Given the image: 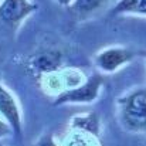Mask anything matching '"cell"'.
I'll return each instance as SVG.
<instances>
[{
    "label": "cell",
    "mask_w": 146,
    "mask_h": 146,
    "mask_svg": "<svg viewBox=\"0 0 146 146\" xmlns=\"http://www.w3.org/2000/svg\"><path fill=\"white\" fill-rule=\"evenodd\" d=\"M118 105L121 122L128 131L146 132V90H138L121 98Z\"/></svg>",
    "instance_id": "1"
},
{
    "label": "cell",
    "mask_w": 146,
    "mask_h": 146,
    "mask_svg": "<svg viewBox=\"0 0 146 146\" xmlns=\"http://www.w3.org/2000/svg\"><path fill=\"white\" fill-rule=\"evenodd\" d=\"M104 84V78L101 75H92L87 82H84L80 87L67 90L64 92H61L54 105H64V104H88L92 102L98 98L99 90Z\"/></svg>",
    "instance_id": "2"
},
{
    "label": "cell",
    "mask_w": 146,
    "mask_h": 146,
    "mask_svg": "<svg viewBox=\"0 0 146 146\" xmlns=\"http://www.w3.org/2000/svg\"><path fill=\"white\" fill-rule=\"evenodd\" d=\"M37 9L38 6L30 0H3L0 3V21L11 29H17Z\"/></svg>",
    "instance_id": "3"
},
{
    "label": "cell",
    "mask_w": 146,
    "mask_h": 146,
    "mask_svg": "<svg viewBox=\"0 0 146 146\" xmlns=\"http://www.w3.org/2000/svg\"><path fill=\"white\" fill-rule=\"evenodd\" d=\"M133 58V52L123 47H109L97 55V65L104 72H113Z\"/></svg>",
    "instance_id": "4"
},
{
    "label": "cell",
    "mask_w": 146,
    "mask_h": 146,
    "mask_svg": "<svg viewBox=\"0 0 146 146\" xmlns=\"http://www.w3.org/2000/svg\"><path fill=\"white\" fill-rule=\"evenodd\" d=\"M0 113L9 122L11 131L17 135L21 133V118L20 111L16 104L14 97L0 84Z\"/></svg>",
    "instance_id": "5"
},
{
    "label": "cell",
    "mask_w": 146,
    "mask_h": 146,
    "mask_svg": "<svg viewBox=\"0 0 146 146\" xmlns=\"http://www.w3.org/2000/svg\"><path fill=\"white\" fill-rule=\"evenodd\" d=\"M31 67L38 71V72H51L55 71L60 64H61V52L60 51H44V52H38L36 54L31 61H30Z\"/></svg>",
    "instance_id": "6"
},
{
    "label": "cell",
    "mask_w": 146,
    "mask_h": 146,
    "mask_svg": "<svg viewBox=\"0 0 146 146\" xmlns=\"http://www.w3.org/2000/svg\"><path fill=\"white\" fill-rule=\"evenodd\" d=\"M72 128L87 132L90 135L98 136L99 133V118L95 112L88 113V115H81V116H74L72 118Z\"/></svg>",
    "instance_id": "7"
},
{
    "label": "cell",
    "mask_w": 146,
    "mask_h": 146,
    "mask_svg": "<svg viewBox=\"0 0 146 146\" xmlns=\"http://www.w3.org/2000/svg\"><path fill=\"white\" fill-rule=\"evenodd\" d=\"M112 14H139L146 16V0H119L113 9Z\"/></svg>",
    "instance_id": "8"
},
{
    "label": "cell",
    "mask_w": 146,
    "mask_h": 146,
    "mask_svg": "<svg viewBox=\"0 0 146 146\" xmlns=\"http://www.w3.org/2000/svg\"><path fill=\"white\" fill-rule=\"evenodd\" d=\"M105 0H74L70 4V9L72 10L74 14H77L80 19L87 17L92 14L94 11L99 10L104 6Z\"/></svg>",
    "instance_id": "9"
},
{
    "label": "cell",
    "mask_w": 146,
    "mask_h": 146,
    "mask_svg": "<svg viewBox=\"0 0 146 146\" xmlns=\"http://www.w3.org/2000/svg\"><path fill=\"white\" fill-rule=\"evenodd\" d=\"M87 133V132H85ZM85 133H77V135H72L71 138L67 139L65 146H94L95 143L92 141H90Z\"/></svg>",
    "instance_id": "10"
},
{
    "label": "cell",
    "mask_w": 146,
    "mask_h": 146,
    "mask_svg": "<svg viewBox=\"0 0 146 146\" xmlns=\"http://www.w3.org/2000/svg\"><path fill=\"white\" fill-rule=\"evenodd\" d=\"M37 146H58V145L54 142V139H52L51 135H47V136L41 138V141L37 143Z\"/></svg>",
    "instance_id": "11"
},
{
    "label": "cell",
    "mask_w": 146,
    "mask_h": 146,
    "mask_svg": "<svg viewBox=\"0 0 146 146\" xmlns=\"http://www.w3.org/2000/svg\"><path fill=\"white\" fill-rule=\"evenodd\" d=\"M10 131H11L10 125H6L4 122H1V121H0V138H1V136L9 135V133H10Z\"/></svg>",
    "instance_id": "12"
},
{
    "label": "cell",
    "mask_w": 146,
    "mask_h": 146,
    "mask_svg": "<svg viewBox=\"0 0 146 146\" xmlns=\"http://www.w3.org/2000/svg\"><path fill=\"white\" fill-rule=\"evenodd\" d=\"M57 1H58L60 4H62V6H70L74 0H57Z\"/></svg>",
    "instance_id": "13"
}]
</instances>
